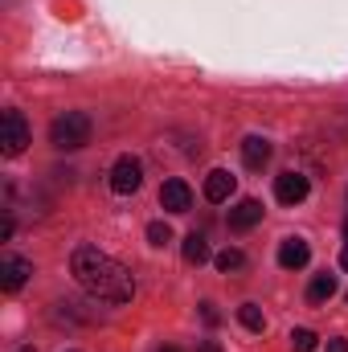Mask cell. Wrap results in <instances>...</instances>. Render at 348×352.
Returning <instances> with one entry per match:
<instances>
[{
    "instance_id": "6da1fadb",
    "label": "cell",
    "mask_w": 348,
    "mask_h": 352,
    "mask_svg": "<svg viewBox=\"0 0 348 352\" xmlns=\"http://www.w3.org/2000/svg\"><path fill=\"white\" fill-rule=\"evenodd\" d=\"M70 274L78 278V287L87 295L102 299V303H131V295H135L131 270L119 263V258L102 254L98 246H78L70 254Z\"/></svg>"
},
{
    "instance_id": "7a4b0ae2",
    "label": "cell",
    "mask_w": 348,
    "mask_h": 352,
    "mask_svg": "<svg viewBox=\"0 0 348 352\" xmlns=\"http://www.w3.org/2000/svg\"><path fill=\"white\" fill-rule=\"evenodd\" d=\"M50 144L58 152H78L90 144V115L87 111H66L50 123Z\"/></svg>"
},
{
    "instance_id": "3957f363",
    "label": "cell",
    "mask_w": 348,
    "mask_h": 352,
    "mask_svg": "<svg viewBox=\"0 0 348 352\" xmlns=\"http://www.w3.org/2000/svg\"><path fill=\"white\" fill-rule=\"evenodd\" d=\"M25 144H29V123H25V115L21 111H4V140H0V152H4V160H17L21 152H25Z\"/></svg>"
},
{
    "instance_id": "277c9868",
    "label": "cell",
    "mask_w": 348,
    "mask_h": 352,
    "mask_svg": "<svg viewBox=\"0 0 348 352\" xmlns=\"http://www.w3.org/2000/svg\"><path fill=\"white\" fill-rule=\"evenodd\" d=\"M140 184H144V164H140L135 156H119V160L111 164V188H115L119 197L135 192Z\"/></svg>"
},
{
    "instance_id": "5b68a950",
    "label": "cell",
    "mask_w": 348,
    "mask_h": 352,
    "mask_svg": "<svg viewBox=\"0 0 348 352\" xmlns=\"http://www.w3.org/2000/svg\"><path fill=\"white\" fill-rule=\"evenodd\" d=\"M307 192H312V184H307V176L303 173L274 176V197H279L283 205H299V201H307Z\"/></svg>"
},
{
    "instance_id": "8992f818",
    "label": "cell",
    "mask_w": 348,
    "mask_h": 352,
    "mask_svg": "<svg viewBox=\"0 0 348 352\" xmlns=\"http://www.w3.org/2000/svg\"><path fill=\"white\" fill-rule=\"evenodd\" d=\"M29 274H33V263L29 258H21V254H4L0 258V287L4 291H21Z\"/></svg>"
},
{
    "instance_id": "52a82bcc",
    "label": "cell",
    "mask_w": 348,
    "mask_h": 352,
    "mask_svg": "<svg viewBox=\"0 0 348 352\" xmlns=\"http://www.w3.org/2000/svg\"><path fill=\"white\" fill-rule=\"evenodd\" d=\"M160 205H164L168 213H188V209H193V188H188L180 176L164 180V188H160Z\"/></svg>"
},
{
    "instance_id": "ba28073f",
    "label": "cell",
    "mask_w": 348,
    "mask_h": 352,
    "mask_svg": "<svg viewBox=\"0 0 348 352\" xmlns=\"http://www.w3.org/2000/svg\"><path fill=\"white\" fill-rule=\"evenodd\" d=\"M312 258V246L303 242V238H283L279 242V266L283 270H303Z\"/></svg>"
},
{
    "instance_id": "9c48e42d",
    "label": "cell",
    "mask_w": 348,
    "mask_h": 352,
    "mask_svg": "<svg viewBox=\"0 0 348 352\" xmlns=\"http://www.w3.org/2000/svg\"><path fill=\"white\" fill-rule=\"evenodd\" d=\"M262 221V201H254V197H242L234 209H230V230H254Z\"/></svg>"
},
{
    "instance_id": "30bf717a",
    "label": "cell",
    "mask_w": 348,
    "mask_h": 352,
    "mask_svg": "<svg viewBox=\"0 0 348 352\" xmlns=\"http://www.w3.org/2000/svg\"><path fill=\"white\" fill-rule=\"evenodd\" d=\"M234 176L226 173V168H213V173L205 176V201H213V205H221V201H230L234 197Z\"/></svg>"
},
{
    "instance_id": "8fae6325",
    "label": "cell",
    "mask_w": 348,
    "mask_h": 352,
    "mask_svg": "<svg viewBox=\"0 0 348 352\" xmlns=\"http://www.w3.org/2000/svg\"><path fill=\"white\" fill-rule=\"evenodd\" d=\"M242 160H246V168H266V160H270V140H262V135H246L242 140Z\"/></svg>"
},
{
    "instance_id": "7c38bea8",
    "label": "cell",
    "mask_w": 348,
    "mask_h": 352,
    "mask_svg": "<svg viewBox=\"0 0 348 352\" xmlns=\"http://www.w3.org/2000/svg\"><path fill=\"white\" fill-rule=\"evenodd\" d=\"M180 254H184V263H193V266H201V263H209V258H213V254H209L205 234H188V238H184V246H180Z\"/></svg>"
},
{
    "instance_id": "4fadbf2b",
    "label": "cell",
    "mask_w": 348,
    "mask_h": 352,
    "mask_svg": "<svg viewBox=\"0 0 348 352\" xmlns=\"http://www.w3.org/2000/svg\"><path fill=\"white\" fill-rule=\"evenodd\" d=\"M336 295V274H316L312 283H307V299L312 303H328Z\"/></svg>"
},
{
    "instance_id": "5bb4252c",
    "label": "cell",
    "mask_w": 348,
    "mask_h": 352,
    "mask_svg": "<svg viewBox=\"0 0 348 352\" xmlns=\"http://www.w3.org/2000/svg\"><path fill=\"white\" fill-rule=\"evenodd\" d=\"M213 263H217L221 274H234V270H242V266H246V254H242V250H234V246H226L221 254H213Z\"/></svg>"
},
{
    "instance_id": "9a60e30c",
    "label": "cell",
    "mask_w": 348,
    "mask_h": 352,
    "mask_svg": "<svg viewBox=\"0 0 348 352\" xmlns=\"http://www.w3.org/2000/svg\"><path fill=\"white\" fill-rule=\"evenodd\" d=\"M238 320H242L246 332H262V328H266V320H262V311L254 303H242V307H238Z\"/></svg>"
},
{
    "instance_id": "2e32d148",
    "label": "cell",
    "mask_w": 348,
    "mask_h": 352,
    "mask_svg": "<svg viewBox=\"0 0 348 352\" xmlns=\"http://www.w3.org/2000/svg\"><path fill=\"white\" fill-rule=\"evenodd\" d=\"M316 349V332L312 328H295L291 332V352H312Z\"/></svg>"
},
{
    "instance_id": "e0dca14e",
    "label": "cell",
    "mask_w": 348,
    "mask_h": 352,
    "mask_svg": "<svg viewBox=\"0 0 348 352\" xmlns=\"http://www.w3.org/2000/svg\"><path fill=\"white\" fill-rule=\"evenodd\" d=\"M148 242H152V246H164V242H173V230H168L164 221H152V226H148Z\"/></svg>"
},
{
    "instance_id": "ac0fdd59",
    "label": "cell",
    "mask_w": 348,
    "mask_h": 352,
    "mask_svg": "<svg viewBox=\"0 0 348 352\" xmlns=\"http://www.w3.org/2000/svg\"><path fill=\"white\" fill-rule=\"evenodd\" d=\"M201 316H205V324H217V311H213V303H201Z\"/></svg>"
},
{
    "instance_id": "d6986e66",
    "label": "cell",
    "mask_w": 348,
    "mask_h": 352,
    "mask_svg": "<svg viewBox=\"0 0 348 352\" xmlns=\"http://www.w3.org/2000/svg\"><path fill=\"white\" fill-rule=\"evenodd\" d=\"M328 352H348V340H345V336H336V340H328Z\"/></svg>"
},
{
    "instance_id": "ffe728a7",
    "label": "cell",
    "mask_w": 348,
    "mask_h": 352,
    "mask_svg": "<svg viewBox=\"0 0 348 352\" xmlns=\"http://www.w3.org/2000/svg\"><path fill=\"white\" fill-rule=\"evenodd\" d=\"M201 352H221V349H217L213 340H205V344H201Z\"/></svg>"
},
{
    "instance_id": "44dd1931",
    "label": "cell",
    "mask_w": 348,
    "mask_h": 352,
    "mask_svg": "<svg viewBox=\"0 0 348 352\" xmlns=\"http://www.w3.org/2000/svg\"><path fill=\"white\" fill-rule=\"evenodd\" d=\"M340 266H345V270H348V246H345V250H340Z\"/></svg>"
},
{
    "instance_id": "7402d4cb",
    "label": "cell",
    "mask_w": 348,
    "mask_h": 352,
    "mask_svg": "<svg viewBox=\"0 0 348 352\" xmlns=\"http://www.w3.org/2000/svg\"><path fill=\"white\" fill-rule=\"evenodd\" d=\"M160 352H180V349H160Z\"/></svg>"
},
{
    "instance_id": "603a6c76",
    "label": "cell",
    "mask_w": 348,
    "mask_h": 352,
    "mask_svg": "<svg viewBox=\"0 0 348 352\" xmlns=\"http://www.w3.org/2000/svg\"><path fill=\"white\" fill-rule=\"evenodd\" d=\"M17 352H33V349H17Z\"/></svg>"
},
{
    "instance_id": "cb8c5ba5",
    "label": "cell",
    "mask_w": 348,
    "mask_h": 352,
    "mask_svg": "<svg viewBox=\"0 0 348 352\" xmlns=\"http://www.w3.org/2000/svg\"><path fill=\"white\" fill-rule=\"evenodd\" d=\"M345 299H348V295H345Z\"/></svg>"
}]
</instances>
